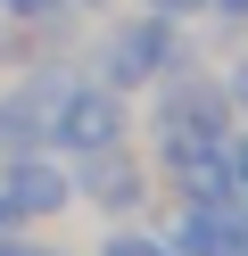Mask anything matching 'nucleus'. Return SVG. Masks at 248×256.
I'll list each match as a JSON object with an SVG mask.
<instances>
[{"instance_id":"obj_1","label":"nucleus","mask_w":248,"mask_h":256,"mask_svg":"<svg viewBox=\"0 0 248 256\" xmlns=\"http://www.w3.org/2000/svg\"><path fill=\"white\" fill-rule=\"evenodd\" d=\"M116 132H124L116 91H66V100H58V140H66V149H108Z\"/></svg>"},{"instance_id":"obj_2","label":"nucleus","mask_w":248,"mask_h":256,"mask_svg":"<svg viewBox=\"0 0 248 256\" xmlns=\"http://www.w3.org/2000/svg\"><path fill=\"white\" fill-rule=\"evenodd\" d=\"M165 58H174V25H124L116 34V58H108V83H141V74H157Z\"/></svg>"},{"instance_id":"obj_3","label":"nucleus","mask_w":248,"mask_h":256,"mask_svg":"<svg viewBox=\"0 0 248 256\" xmlns=\"http://www.w3.org/2000/svg\"><path fill=\"white\" fill-rule=\"evenodd\" d=\"M165 248H182V256H248V232H240L231 215H215V206H190Z\"/></svg>"},{"instance_id":"obj_4","label":"nucleus","mask_w":248,"mask_h":256,"mask_svg":"<svg viewBox=\"0 0 248 256\" xmlns=\"http://www.w3.org/2000/svg\"><path fill=\"white\" fill-rule=\"evenodd\" d=\"M9 206H17V215H58V206H66V174L42 166V157H17V166H9Z\"/></svg>"},{"instance_id":"obj_5","label":"nucleus","mask_w":248,"mask_h":256,"mask_svg":"<svg viewBox=\"0 0 248 256\" xmlns=\"http://www.w3.org/2000/svg\"><path fill=\"white\" fill-rule=\"evenodd\" d=\"M83 190H91L99 206H132V198H141V174H132L124 157H108V149H91V157H83Z\"/></svg>"},{"instance_id":"obj_6","label":"nucleus","mask_w":248,"mask_h":256,"mask_svg":"<svg viewBox=\"0 0 248 256\" xmlns=\"http://www.w3.org/2000/svg\"><path fill=\"white\" fill-rule=\"evenodd\" d=\"M99 256H174V248H165V240H141V232H116Z\"/></svg>"},{"instance_id":"obj_7","label":"nucleus","mask_w":248,"mask_h":256,"mask_svg":"<svg viewBox=\"0 0 248 256\" xmlns=\"http://www.w3.org/2000/svg\"><path fill=\"white\" fill-rule=\"evenodd\" d=\"M223 166H231V190H248V140H240V149H223Z\"/></svg>"},{"instance_id":"obj_8","label":"nucleus","mask_w":248,"mask_h":256,"mask_svg":"<svg viewBox=\"0 0 248 256\" xmlns=\"http://www.w3.org/2000/svg\"><path fill=\"white\" fill-rule=\"evenodd\" d=\"M231 100H240V108H248V66H240V74H231Z\"/></svg>"},{"instance_id":"obj_9","label":"nucleus","mask_w":248,"mask_h":256,"mask_svg":"<svg viewBox=\"0 0 248 256\" xmlns=\"http://www.w3.org/2000/svg\"><path fill=\"white\" fill-rule=\"evenodd\" d=\"M9 8H17V17H33V8H50V0H9Z\"/></svg>"},{"instance_id":"obj_10","label":"nucleus","mask_w":248,"mask_h":256,"mask_svg":"<svg viewBox=\"0 0 248 256\" xmlns=\"http://www.w3.org/2000/svg\"><path fill=\"white\" fill-rule=\"evenodd\" d=\"M215 8H223V17H248V0H215Z\"/></svg>"},{"instance_id":"obj_11","label":"nucleus","mask_w":248,"mask_h":256,"mask_svg":"<svg viewBox=\"0 0 248 256\" xmlns=\"http://www.w3.org/2000/svg\"><path fill=\"white\" fill-rule=\"evenodd\" d=\"M9 223H17V206H9V190H0V232H9Z\"/></svg>"},{"instance_id":"obj_12","label":"nucleus","mask_w":248,"mask_h":256,"mask_svg":"<svg viewBox=\"0 0 248 256\" xmlns=\"http://www.w3.org/2000/svg\"><path fill=\"white\" fill-rule=\"evenodd\" d=\"M0 256H58V248H0Z\"/></svg>"},{"instance_id":"obj_13","label":"nucleus","mask_w":248,"mask_h":256,"mask_svg":"<svg viewBox=\"0 0 248 256\" xmlns=\"http://www.w3.org/2000/svg\"><path fill=\"white\" fill-rule=\"evenodd\" d=\"M149 8H198V0H149Z\"/></svg>"}]
</instances>
